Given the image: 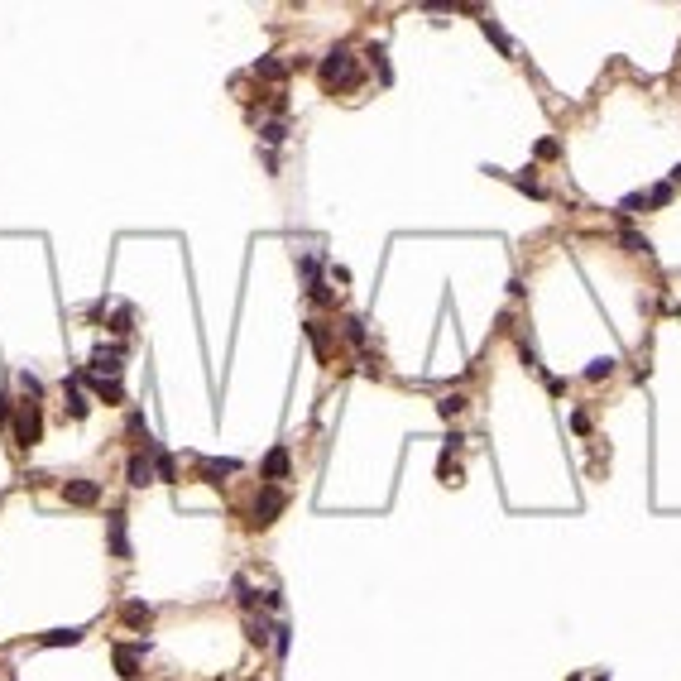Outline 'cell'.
Returning <instances> with one entry per match:
<instances>
[{
    "label": "cell",
    "mask_w": 681,
    "mask_h": 681,
    "mask_svg": "<svg viewBox=\"0 0 681 681\" xmlns=\"http://www.w3.org/2000/svg\"><path fill=\"white\" fill-rule=\"evenodd\" d=\"M317 82L327 86V91H355V86H360V72H355L351 48H331V53L322 58V67H317Z\"/></svg>",
    "instance_id": "6da1fadb"
},
{
    "label": "cell",
    "mask_w": 681,
    "mask_h": 681,
    "mask_svg": "<svg viewBox=\"0 0 681 681\" xmlns=\"http://www.w3.org/2000/svg\"><path fill=\"white\" fill-rule=\"evenodd\" d=\"M10 432H15V446H39L44 441V413H39V403H20L15 417H10Z\"/></svg>",
    "instance_id": "7a4b0ae2"
},
{
    "label": "cell",
    "mask_w": 681,
    "mask_h": 681,
    "mask_svg": "<svg viewBox=\"0 0 681 681\" xmlns=\"http://www.w3.org/2000/svg\"><path fill=\"white\" fill-rule=\"evenodd\" d=\"M249 523H254V528H269L273 518L283 514V490H278V485H264V490L254 494V509H249Z\"/></svg>",
    "instance_id": "3957f363"
},
{
    "label": "cell",
    "mask_w": 681,
    "mask_h": 681,
    "mask_svg": "<svg viewBox=\"0 0 681 681\" xmlns=\"http://www.w3.org/2000/svg\"><path fill=\"white\" fill-rule=\"evenodd\" d=\"M86 375H96V380H115V375H120V346H96L91 360H86Z\"/></svg>",
    "instance_id": "277c9868"
},
{
    "label": "cell",
    "mask_w": 681,
    "mask_h": 681,
    "mask_svg": "<svg viewBox=\"0 0 681 681\" xmlns=\"http://www.w3.org/2000/svg\"><path fill=\"white\" fill-rule=\"evenodd\" d=\"M144 653H149V643H115V672H120L125 681H135Z\"/></svg>",
    "instance_id": "5b68a950"
},
{
    "label": "cell",
    "mask_w": 681,
    "mask_h": 681,
    "mask_svg": "<svg viewBox=\"0 0 681 681\" xmlns=\"http://www.w3.org/2000/svg\"><path fill=\"white\" fill-rule=\"evenodd\" d=\"M63 499L77 504V509H91V504L101 499V485H96V480H67V485H63Z\"/></svg>",
    "instance_id": "8992f818"
},
{
    "label": "cell",
    "mask_w": 681,
    "mask_h": 681,
    "mask_svg": "<svg viewBox=\"0 0 681 681\" xmlns=\"http://www.w3.org/2000/svg\"><path fill=\"white\" fill-rule=\"evenodd\" d=\"M72 380L77 384H91V394H96V398H101V403H120V398H125V389H120V380H96V375H72Z\"/></svg>",
    "instance_id": "52a82bcc"
},
{
    "label": "cell",
    "mask_w": 681,
    "mask_h": 681,
    "mask_svg": "<svg viewBox=\"0 0 681 681\" xmlns=\"http://www.w3.org/2000/svg\"><path fill=\"white\" fill-rule=\"evenodd\" d=\"M125 480H130V485H149V480H154V461H149V456H144V451H135V456H130V465H125Z\"/></svg>",
    "instance_id": "ba28073f"
},
{
    "label": "cell",
    "mask_w": 681,
    "mask_h": 681,
    "mask_svg": "<svg viewBox=\"0 0 681 681\" xmlns=\"http://www.w3.org/2000/svg\"><path fill=\"white\" fill-rule=\"evenodd\" d=\"M39 643L44 648H77L82 643V628H48V633H39Z\"/></svg>",
    "instance_id": "9c48e42d"
},
{
    "label": "cell",
    "mask_w": 681,
    "mask_h": 681,
    "mask_svg": "<svg viewBox=\"0 0 681 681\" xmlns=\"http://www.w3.org/2000/svg\"><path fill=\"white\" fill-rule=\"evenodd\" d=\"M235 470H240V461H202V465H197V475H202L207 485H221V480L235 475Z\"/></svg>",
    "instance_id": "30bf717a"
},
{
    "label": "cell",
    "mask_w": 681,
    "mask_h": 681,
    "mask_svg": "<svg viewBox=\"0 0 681 681\" xmlns=\"http://www.w3.org/2000/svg\"><path fill=\"white\" fill-rule=\"evenodd\" d=\"M106 528H110V552H115V557H130V543H125V514H120V509L106 518Z\"/></svg>",
    "instance_id": "8fae6325"
},
{
    "label": "cell",
    "mask_w": 681,
    "mask_h": 681,
    "mask_svg": "<svg viewBox=\"0 0 681 681\" xmlns=\"http://www.w3.org/2000/svg\"><path fill=\"white\" fill-rule=\"evenodd\" d=\"M120 619H125V624H130V628H144V624H149V619H154V609H149L144 599H130V604L120 609Z\"/></svg>",
    "instance_id": "7c38bea8"
},
{
    "label": "cell",
    "mask_w": 681,
    "mask_h": 681,
    "mask_svg": "<svg viewBox=\"0 0 681 681\" xmlns=\"http://www.w3.org/2000/svg\"><path fill=\"white\" fill-rule=\"evenodd\" d=\"M63 394H67V413H72V417L82 422L86 413H91V403H86V398H82V389H77V380H67V384H63Z\"/></svg>",
    "instance_id": "4fadbf2b"
},
{
    "label": "cell",
    "mask_w": 681,
    "mask_h": 681,
    "mask_svg": "<svg viewBox=\"0 0 681 681\" xmlns=\"http://www.w3.org/2000/svg\"><path fill=\"white\" fill-rule=\"evenodd\" d=\"M283 475H288V451L273 446L269 456H264V480H283Z\"/></svg>",
    "instance_id": "5bb4252c"
},
{
    "label": "cell",
    "mask_w": 681,
    "mask_h": 681,
    "mask_svg": "<svg viewBox=\"0 0 681 681\" xmlns=\"http://www.w3.org/2000/svg\"><path fill=\"white\" fill-rule=\"evenodd\" d=\"M245 638L254 643V648H264V643H273V624H264V619H249V624H245Z\"/></svg>",
    "instance_id": "9a60e30c"
},
{
    "label": "cell",
    "mask_w": 681,
    "mask_h": 681,
    "mask_svg": "<svg viewBox=\"0 0 681 681\" xmlns=\"http://www.w3.org/2000/svg\"><path fill=\"white\" fill-rule=\"evenodd\" d=\"M254 72H259V77H273V82H278V77L288 72V63H278V58H259V63H254Z\"/></svg>",
    "instance_id": "2e32d148"
},
{
    "label": "cell",
    "mask_w": 681,
    "mask_h": 681,
    "mask_svg": "<svg viewBox=\"0 0 681 681\" xmlns=\"http://www.w3.org/2000/svg\"><path fill=\"white\" fill-rule=\"evenodd\" d=\"M609 375H614V360H609V355H599V360L585 365V380H609Z\"/></svg>",
    "instance_id": "e0dca14e"
},
{
    "label": "cell",
    "mask_w": 681,
    "mask_h": 681,
    "mask_svg": "<svg viewBox=\"0 0 681 681\" xmlns=\"http://www.w3.org/2000/svg\"><path fill=\"white\" fill-rule=\"evenodd\" d=\"M619 245H624L628 254H648V249H653V245H648V235H633V231H624V235H619Z\"/></svg>",
    "instance_id": "ac0fdd59"
},
{
    "label": "cell",
    "mask_w": 681,
    "mask_h": 681,
    "mask_svg": "<svg viewBox=\"0 0 681 681\" xmlns=\"http://www.w3.org/2000/svg\"><path fill=\"white\" fill-rule=\"evenodd\" d=\"M307 341H312V346H317V355H322V360H327V331H322V322H307Z\"/></svg>",
    "instance_id": "d6986e66"
},
{
    "label": "cell",
    "mask_w": 681,
    "mask_h": 681,
    "mask_svg": "<svg viewBox=\"0 0 681 681\" xmlns=\"http://www.w3.org/2000/svg\"><path fill=\"white\" fill-rule=\"evenodd\" d=\"M461 408H465V394H446V398L436 403V413H441V417H456Z\"/></svg>",
    "instance_id": "ffe728a7"
},
{
    "label": "cell",
    "mask_w": 681,
    "mask_h": 681,
    "mask_svg": "<svg viewBox=\"0 0 681 681\" xmlns=\"http://www.w3.org/2000/svg\"><path fill=\"white\" fill-rule=\"evenodd\" d=\"M365 58H370V63L380 67V77H384V82H394V72H389V58H384V48H380V44H370V53H365Z\"/></svg>",
    "instance_id": "44dd1931"
},
{
    "label": "cell",
    "mask_w": 681,
    "mask_h": 681,
    "mask_svg": "<svg viewBox=\"0 0 681 681\" xmlns=\"http://www.w3.org/2000/svg\"><path fill=\"white\" fill-rule=\"evenodd\" d=\"M154 475H159V480H173V475H178V470H173V456H168V451H154Z\"/></svg>",
    "instance_id": "7402d4cb"
},
{
    "label": "cell",
    "mask_w": 681,
    "mask_h": 681,
    "mask_svg": "<svg viewBox=\"0 0 681 681\" xmlns=\"http://www.w3.org/2000/svg\"><path fill=\"white\" fill-rule=\"evenodd\" d=\"M514 183H518V188H523V192H528V197H543V183L533 178V168H528V173H518Z\"/></svg>",
    "instance_id": "603a6c76"
},
{
    "label": "cell",
    "mask_w": 681,
    "mask_h": 681,
    "mask_svg": "<svg viewBox=\"0 0 681 681\" xmlns=\"http://www.w3.org/2000/svg\"><path fill=\"white\" fill-rule=\"evenodd\" d=\"M485 34H490L494 44H499V48H504V53H514V44H509V34H504V29L494 25V20H485Z\"/></svg>",
    "instance_id": "cb8c5ba5"
},
{
    "label": "cell",
    "mask_w": 681,
    "mask_h": 681,
    "mask_svg": "<svg viewBox=\"0 0 681 681\" xmlns=\"http://www.w3.org/2000/svg\"><path fill=\"white\" fill-rule=\"evenodd\" d=\"M110 331H115V336H125V331H130V307H115V317H110Z\"/></svg>",
    "instance_id": "d4e9b609"
},
{
    "label": "cell",
    "mask_w": 681,
    "mask_h": 681,
    "mask_svg": "<svg viewBox=\"0 0 681 681\" xmlns=\"http://www.w3.org/2000/svg\"><path fill=\"white\" fill-rule=\"evenodd\" d=\"M20 389H25L29 398H39V394H44V384L34 380V375H29V370H20Z\"/></svg>",
    "instance_id": "484cf974"
},
{
    "label": "cell",
    "mask_w": 681,
    "mask_h": 681,
    "mask_svg": "<svg viewBox=\"0 0 681 681\" xmlns=\"http://www.w3.org/2000/svg\"><path fill=\"white\" fill-rule=\"evenodd\" d=\"M235 595H240V604H245V609H254V590H249L245 576H235Z\"/></svg>",
    "instance_id": "4316f807"
},
{
    "label": "cell",
    "mask_w": 681,
    "mask_h": 681,
    "mask_svg": "<svg viewBox=\"0 0 681 681\" xmlns=\"http://www.w3.org/2000/svg\"><path fill=\"white\" fill-rule=\"evenodd\" d=\"M346 341H351V346H365V322H346Z\"/></svg>",
    "instance_id": "83f0119b"
},
{
    "label": "cell",
    "mask_w": 681,
    "mask_h": 681,
    "mask_svg": "<svg viewBox=\"0 0 681 681\" xmlns=\"http://www.w3.org/2000/svg\"><path fill=\"white\" fill-rule=\"evenodd\" d=\"M288 643H293L288 624H273V648H278V653H288Z\"/></svg>",
    "instance_id": "f1b7e54d"
},
{
    "label": "cell",
    "mask_w": 681,
    "mask_h": 681,
    "mask_svg": "<svg viewBox=\"0 0 681 681\" xmlns=\"http://www.w3.org/2000/svg\"><path fill=\"white\" fill-rule=\"evenodd\" d=\"M259 135H264V144H283V135H288V130H283V125H278V120H273V125H264V130H259Z\"/></svg>",
    "instance_id": "f546056e"
},
{
    "label": "cell",
    "mask_w": 681,
    "mask_h": 681,
    "mask_svg": "<svg viewBox=\"0 0 681 681\" xmlns=\"http://www.w3.org/2000/svg\"><path fill=\"white\" fill-rule=\"evenodd\" d=\"M667 202H672V188H667V183L648 192V207H667Z\"/></svg>",
    "instance_id": "4dcf8cb0"
},
{
    "label": "cell",
    "mask_w": 681,
    "mask_h": 681,
    "mask_svg": "<svg viewBox=\"0 0 681 681\" xmlns=\"http://www.w3.org/2000/svg\"><path fill=\"white\" fill-rule=\"evenodd\" d=\"M312 302H322V307H327V302H331V288H327V283H322V278H312Z\"/></svg>",
    "instance_id": "1f68e13d"
},
{
    "label": "cell",
    "mask_w": 681,
    "mask_h": 681,
    "mask_svg": "<svg viewBox=\"0 0 681 681\" xmlns=\"http://www.w3.org/2000/svg\"><path fill=\"white\" fill-rule=\"evenodd\" d=\"M518 355H523V365H528V370H538V351H533V346H528V341H523V346H518Z\"/></svg>",
    "instance_id": "d6a6232c"
},
{
    "label": "cell",
    "mask_w": 681,
    "mask_h": 681,
    "mask_svg": "<svg viewBox=\"0 0 681 681\" xmlns=\"http://www.w3.org/2000/svg\"><path fill=\"white\" fill-rule=\"evenodd\" d=\"M264 609H273V614H278V609H283V595H278V590H264Z\"/></svg>",
    "instance_id": "836d02e7"
},
{
    "label": "cell",
    "mask_w": 681,
    "mask_h": 681,
    "mask_svg": "<svg viewBox=\"0 0 681 681\" xmlns=\"http://www.w3.org/2000/svg\"><path fill=\"white\" fill-rule=\"evenodd\" d=\"M538 159H557V139H543L538 144Z\"/></svg>",
    "instance_id": "e575fe53"
},
{
    "label": "cell",
    "mask_w": 681,
    "mask_h": 681,
    "mask_svg": "<svg viewBox=\"0 0 681 681\" xmlns=\"http://www.w3.org/2000/svg\"><path fill=\"white\" fill-rule=\"evenodd\" d=\"M672 178H677V183H681V164H677V173H672Z\"/></svg>",
    "instance_id": "d590c367"
}]
</instances>
